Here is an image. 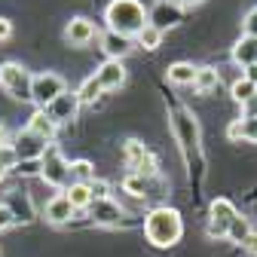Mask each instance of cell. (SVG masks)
<instances>
[{"mask_svg":"<svg viewBox=\"0 0 257 257\" xmlns=\"http://www.w3.org/2000/svg\"><path fill=\"white\" fill-rule=\"evenodd\" d=\"M95 77H98V83L104 86V92H116L125 86V68H122V61H101L98 68H95Z\"/></svg>","mask_w":257,"mask_h":257,"instance_id":"18","label":"cell"},{"mask_svg":"<svg viewBox=\"0 0 257 257\" xmlns=\"http://www.w3.org/2000/svg\"><path fill=\"white\" fill-rule=\"evenodd\" d=\"M242 31H245L248 37H257V7L245 13V19H242Z\"/></svg>","mask_w":257,"mask_h":257,"instance_id":"32","label":"cell"},{"mask_svg":"<svg viewBox=\"0 0 257 257\" xmlns=\"http://www.w3.org/2000/svg\"><path fill=\"white\" fill-rule=\"evenodd\" d=\"M217 86H220V74H217V68L205 64V68L196 71V83H193V89H196L199 95H211Z\"/></svg>","mask_w":257,"mask_h":257,"instance_id":"21","label":"cell"},{"mask_svg":"<svg viewBox=\"0 0 257 257\" xmlns=\"http://www.w3.org/2000/svg\"><path fill=\"white\" fill-rule=\"evenodd\" d=\"M181 19H184V10L178 4H172V0H156V4L150 7V13H147V22L156 31H163V34L172 31V28H178Z\"/></svg>","mask_w":257,"mask_h":257,"instance_id":"12","label":"cell"},{"mask_svg":"<svg viewBox=\"0 0 257 257\" xmlns=\"http://www.w3.org/2000/svg\"><path fill=\"white\" fill-rule=\"evenodd\" d=\"M242 248H245V251H248V254H251V257H257V230H254V233H251V236H248V242H245V245H242Z\"/></svg>","mask_w":257,"mask_h":257,"instance_id":"35","label":"cell"},{"mask_svg":"<svg viewBox=\"0 0 257 257\" xmlns=\"http://www.w3.org/2000/svg\"><path fill=\"white\" fill-rule=\"evenodd\" d=\"M95 37H98V31H95V22L86 19V16H77L64 25V43L68 46H89Z\"/></svg>","mask_w":257,"mask_h":257,"instance_id":"14","label":"cell"},{"mask_svg":"<svg viewBox=\"0 0 257 257\" xmlns=\"http://www.w3.org/2000/svg\"><path fill=\"white\" fill-rule=\"evenodd\" d=\"M184 236L181 211L172 205H156L144 214V239L153 248H175Z\"/></svg>","mask_w":257,"mask_h":257,"instance_id":"2","label":"cell"},{"mask_svg":"<svg viewBox=\"0 0 257 257\" xmlns=\"http://www.w3.org/2000/svg\"><path fill=\"white\" fill-rule=\"evenodd\" d=\"M242 77H248V80L257 86V64H254V68H245V74H242Z\"/></svg>","mask_w":257,"mask_h":257,"instance_id":"36","label":"cell"},{"mask_svg":"<svg viewBox=\"0 0 257 257\" xmlns=\"http://www.w3.org/2000/svg\"><path fill=\"white\" fill-rule=\"evenodd\" d=\"M7 175H10V172H7V169H4V166H0V181H4V178H7Z\"/></svg>","mask_w":257,"mask_h":257,"instance_id":"39","label":"cell"},{"mask_svg":"<svg viewBox=\"0 0 257 257\" xmlns=\"http://www.w3.org/2000/svg\"><path fill=\"white\" fill-rule=\"evenodd\" d=\"M40 159H31V163H19L16 169H13V175H19V178H31V175H37L40 178Z\"/></svg>","mask_w":257,"mask_h":257,"instance_id":"31","label":"cell"},{"mask_svg":"<svg viewBox=\"0 0 257 257\" xmlns=\"http://www.w3.org/2000/svg\"><path fill=\"white\" fill-rule=\"evenodd\" d=\"M4 202H7L10 211L16 214V223H31V220L37 217L34 202H31V193H25V190H19V187L7 190V199H4Z\"/></svg>","mask_w":257,"mask_h":257,"instance_id":"17","label":"cell"},{"mask_svg":"<svg viewBox=\"0 0 257 257\" xmlns=\"http://www.w3.org/2000/svg\"><path fill=\"white\" fill-rule=\"evenodd\" d=\"M172 132L178 138V147H181V156H184V163L190 169V181L193 175H196V184L202 178V169H205V159H202V144H199V119L193 116L184 104H175L172 113Z\"/></svg>","mask_w":257,"mask_h":257,"instance_id":"1","label":"cell"},{"mask_svg":"<svg viewBox=\"0 0 257 257\" xmlns=\"http://www.w3.org/2000/svg\"><path fill=\"white\" fill-rule=\"evenodd\" d=\"M101 92H104V86L98 83V77H95V74L86 77V80L80 83V89H77V95H80V101H83V104H95V98H98Z\"/></svg>","mask_w":257,"mask_h":257,"instance_id":"25","label":"cell"},{"mask_svg":"<svg viewBox=\"0 0 257 257\" xmlns=\"http://www.w3.org/2000/svg\"><path fill=\"white\" fill-rule=\"evenodd\" d=\"M13 223H16V214L10 211V205H7V202H0V233L10 230Z\"/></svg>","mask_w":257,"mask_h":257,"instance_id":"33","label":"cell"},{"mask_svg":"<svg viewBox=\"0 0 257 257\" xmlns=\"http://www.w3.org/2000/svg\"><path fill=\"white\" fill-rule=\"evenodd\" d=\"M74 214H77V208L71 205L68 193H55V196L46 202V208H43V217L52 223V227H64V223H71Z\"/></svg>","mask_w":257,"mask_h":257,"instance_id":"15","label":"cell"},{"mask_svg":"<svg viewBox=\"0 0 257 257\" xmlns=\"http://www.w3.org/2000/svg\"><path fill=\"white\" fill-rule=\"evenodd\" d=\"M80 104H83V101H80V95L68 89V92H61L58 98H55L49 107H43V110H46V116H49L55 125H64V122L77 119V110H80Z\"/></svg>","mask_w":257,"mask_h":257,"instance_id":"13","label":"cell"},{"mask_svg":"<svg viewBox=\"0 0 257 257\" xmlns=\"http://www.w3.org/2000/svg\"><path fill=\"white\" fill-rule=\"evenodd\" d=\"M196 71L199 68H193L190 61H175V64H169L166 77H169L172 86H193V83H196Z\"/></svg>","mask_w":257,"mask_h":257,"instance_id":"20","label":"cell"},{"mask_svg":"<svg viewBox=\"0 0 257 257\" xmlns=\"http://www.w3.org/2000/svg\"><path fill=\"white\" fill-rule=\"evenodd\" d=\"M28 128H31V132H37L40 138H46V141H52L55 138V122L46 116V110H34V113H31V119H28Z\"/></svg>","mask_w":257,"mask_h":257,"instance_id":"22","label":"cell"},{"mask_svg":"<svg viewBox=\"0 0 257 257\" xmlns=\"http://www.w3.org/2000/svg\"><path fill=\"white\" fill-rule=\"evenodd\" d=\"M40 181H46L49 187H55V190H68L71 184H74V178H71V163L64 159V153H61V147L52 141L49 147H46V153H43V159H40Z\"/></svg>","mask_w":257,"mask_h":257,"instance_id":"4","label":"cell"},{"mask_svg":"<svg viewBox=\"0 0 257 257\" xmlns=\"http://www.w3.org/2000/svg\"><path fill=\"white\" fill-rule=\"evenodd\" d=\"M10 144H13L16 153H19V163H31V159H43V153H46V147H49L52 141L40 138L37 132H31V128L25 125V128H19V132L13 135Z\"/></svg>","mask_w":257,"mask_h":257,"instance_id":"10","label":"cell"},{"mask_svg":"<svg viewBox=\"0 0 257 257\" xmlns=\"http://www.w3.org/2000/svg\"><path fill=\"white\" fill-rule=\"evenodd\" d=\"M172 4H178V7L184 10V7H199V4H202V0H172Z\"/></svg>","mask_w":257,"mask_h":257,"instance_id":"37","label":"cell"},{"mask_svg":"<svg viewBox=\"0 0 257 257\" xmlns=\"http://www.w3.org/2000/svg\"><path fill=\"white\" fill-rule=\"evenodd\" d=\"M89 190H92V202L95 199H110V181H101V178H95L92 184H89Z\"/></svg>","mask_w":257,"mask_h":257,"instance_id":"30","label":"cell"},{"mask_svg":"<svg viewBox=\"0 0 257 257\" xmlns=\"http://www.w3.org/2000/svg\"><path fill=\"white\" fill-rule=\"evenodd\" d=\"M156 187L159 190H166V181L163 178H141V175H125L122 178V193H128L132 199H138V202H153L156 196H163V193H156Z\"/></svg>","mask_w":257,"mask_h":257,"instance_id":"11","label":"cell"},{"mask_svg":"<svg viewBox=\"0 0 257 257\" xmlns=\"http://www.w3.org/2000/svg\"><path fill=\"white\" fill-rule=\"evenodd\" d=\"M31 86H34V74L28 68H22L19 61L0 64V89H4L13 101H31Z\"/></svg>","mask_w":257,"mask_h":257,"instance_id":"5","label":"cell"},{"mask_svg":"<svg viewBox=\"0 0 257 257\" xmlns=\"http://www.w3.org/2000/svg\"><path fill=\"white\" fill-rule=\"evenodd\" d=\"M0 166H4L7 172H13V169L19 166V153H16L13 144H4V147H0Z\"/></svg>","mask_w":257,"mask_h":257,"instance_id":"29","label":"cell"},{"mask_svg":"<svg viewBox=\"0 0 257 257\" xmlns=\"http://www.w3.org/2000/svg\"><path fill=\"white\" fill-rule=\"evenodd\" d=\"M101 40V52L107 55V58H113V61H122L128 52H132L138 43H135V37H125V34H116V31H104V34L98 37Z\"/></svg>","mask_w":257,"mask_h":257,"instance_id":"16","label":"cell"},{"mask_svg":"<svg viewBox=\"0 0 257 257\" xmlns=\"http://www.w3.org/2000/svg\"><path fill=\"white\" fill-rule=\"evenodd\" d=\"M61 92H68V83H64L61 74L55 71H43V74H34V86H31V104H37V110L49 107Z\"/></svg>","mask_w":257,"mask_h":257,"instance_id":"8","label":"cell"},{"mask_svg":"<svg viewBox=\"0 0 257 257\" xmlns=\"http://www.w3.org/2000/svg\"><path fill=\"white\" fill-rule=\"evenodd\" d=\"M10 37H13V22L0 16V43H4V40H10Z\"/></svg>","mask_w":257,"mask_h":257,"instance_id":"34","label":"cell"},{"mask_svg":"<svg viewBox=\"0 0 257 257\" xmlns=\"http://www.w3.org/2000/svg\"><path fill=\"white\" fill-rule=\"evenodd\" d=\"M251 233H254V230H251V220L239 214V217H236V220L230 223V233H227V239H230L233 245H245Z\"/></svg>","mask_w":257,"mask_h":257,"instance_id":"26","label":"cell"},{"mask_svg":"<svg viewBox=\"0 0 257 257\" xmlns=\"http://www.w3.org/2000/svg\"><path fill=\"white\" fill-rule=\"evenodd\" d=\"M230 58H233V64H239V68H254V64H257V37L242 34V37L236 40Z\"/></svg>","mask_w":257,"mask_h":257,"instance_id":"19","label":"cell"},{"mask_svg":"<svg viewBox=\"0 0 257 257\" xmlns=\"http://www.w3.org/2000/svg\"><path fill=\"white\" fill-rule=\"evenodd\" d=\"M122 159H125L128 175H141V178H156V175H159L156 156H153L150 147L141 144L138 138H128V141L122 144Z\"/></svg>","mask_w":257,"mask_h":257,"instance_id":"6","label":"cell"},{"mask_svg":"<svg viewBox=\"0 0 257 257\" xmlns=\"http://www.w3.org/2000/svg\"><path fill=\"white\" fill-rule=\"evenodd\" d=\"M86 214H89V220L95 223V227H107V230L128 227V217H132L113 196H110V199H95V202L86 208Z\"/></svg>","mask_w":257,"mask_h":257,"instance_id":"7","label":"cell"},{"mask_svg":"<svg viewBox=\"0 0 257 257\" xmlns=\"http://www.w3.org/2000/svg\"><path fill=\"white\" fill-rule=\"evenodd\" d=\"M147 13L141 0H110L104 10V22L107 31H116V34L125 37H138L141 31L147 28Z\"/></svg>","mask_w":257,"mask_h":257,"instance_id":"3","label":"cell"},{"mask_svg":"<svg viewBox=\"0 0 257 257\" xmlns=\"http://www.w3.org/2000/svg\"><path fill=\"white\" fill-rule=\"evenodd\" d=\"M4 144H10V132H7V125L0 122V147H4Z\"/></svg>","mask_w":257,"mask_h":257,"instance_id":"38","label":"cell"},{"mask_svg":"<svg viewBox=\"0 0 257 257\" xmlns=\"http://www.w3.org/2000/svg\"><path fill=\"white\" fill-rule=\"evenodd\" d=\"M64 193H68V199H71V205L77 211H86L92 205V190H89V184H71Z\"/></svg>","mask_w":257,"mask_h":257,"instance_id":"23","label":"cell"},{"mask_svg":"<svg viewBox=\"0 0 257 257\" xmlns=\"http://www.w3.org/2000/svg\"><path fill=\"white\" fill-rule=\"evenodd\" d=\"M230 95H233V101H239V104H248L254 95H257V86L248 80V77H239V80H233V86H230Z\"/></svg>","mask_w":257,"mask_h":257,"instance_id":"24","label":"cell"},{"mask_svg":"<svg viewBox=\"0 0 257 257\" xmlns=\"http://www.w3.org/2000/svg\"><path fill=\"white\" fill-rule=\"evenodd\" d=\"M135 43H138V46H144V49H159V43H163V31H156V28L147 22V28L135 37Z\"/></svg>","mask_w":257,"mask_h":257,"instance_id":"28","label":"cell"},{"mask_svg":"<svg viewBox=\"0 0 257 257\" xmlns=\"http://www.w3.org/2000/svg\"><path fill=\"white\" fill-rule=\"evenodd\" d=\"M71 178H74V184H92L95 181V166L89 159H74L71 163Z\"/></svg>","mask_w":257,"mask_h":257,"instance_id":"27","label":"cell"},{"mask_svg":"<svg viewBox=\"0 0 257 257\" xmlns=\"http://www.w3.org/2000/svg\"><path fill=\"white\" fill-rule=\"evenodd\" d=\"M239 217V211H236V205L230 202V199H211V205H208V227H205V233H208V239H227V233H230V223Z\"/></svg>","mask_w":257,"mask_h":257,"instance_id":"9","label":"cell"}]
</instances>
